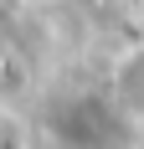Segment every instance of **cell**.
<instances>
[{
  "mask_svg": "<svg viewBox=\"0 0 144 149\" xmlns=\"http://www.w3.org/2000/svg\"><path fill=\"white\" fill-rule=\"evenodd\" d=\"M113 98H118V113L144 118V46H134L129 57H118V67H113Z\"/></svg>",
  "mask_w": 144,
  "mask_h": 149,
  "instance_id": "cell-1",
  "label": "cell"
},
{
  "mask_svg": "<svg viewBox=\"0 0 144 149\" xmlns=\"http://www.w3.org/2000/svg\"><path fill=\"white\" fill-rule=\"evenodd\" d=\"M26 5H46V0H26Z\"/></svg>",
  "mask_w": 144,
  "mask_h": 149,
  "instance_id": "cell-2",
  "label": "cell"
}]
</instances>
